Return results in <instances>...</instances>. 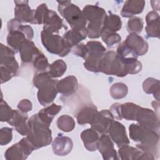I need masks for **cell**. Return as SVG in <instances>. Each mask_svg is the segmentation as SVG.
Returning <instances> with one entry per match:
<instances>
[{"label":"cell","mask_w":160,"mask_h":160,"mask_svg":"<svg viewBox=\"0 0 160 160\" xmlns=\"http://www.w3.org/2000/svg\"><path fill=\"white\" fill-rule=\"evenodd\" d=\"M129 132L130 138L138 142V148L159 158V136L158 131L132 123L129 127Z\"/></svg>","instance_id":"obj_1"},{"label":"cell","mask_w":160,"mask_h":160,"mask_svg":"<svg viewBox=\"0 0 160 160\" xmlns=\"http://www.w3.org/2000/svg\"><path fill=\"white\" fill-rule=\"evenodd\" d=\"M28 131L26 137L36 149L47 146L52 142L51 130L49 126L43 122L38 114L32 116L28 120Z\"/></svg>","instance_id":"obj_2"},{"label":"cell","mask_w":160,"mask_h":160,"mask_svg":"<svg viewBox=\"0 0 160 160\" xmlns=\"http://www.w3.org/2000/svg\"><path fill=\"white\" fill-rule=\"evenodd\" d=\"M33 84L38 89L37 98L43 106L49 105L56 98L58 90V80L53 79L47 72H38L33 78Z\"/></svg>","instance_id":"obj_3"},{"label":"cell","mask_w":160,"mask_h":160,"mask_svg":"<svg viewBox=\"0 0 160 160\" xmlns=\"http://www.w3.org/2000/svg\"><path fill=\"white\" fill-rule=\"evenodd\" d=\"M84 18L88 21L86 26L88 36L91 39H97L101 35L104 22L107 16L105 10L96 5L88 4L82 11Z\"/></svg>","instance_id":"obj_4"},{"label":"cell","mask_w":160,"mask_h":160,"mask_svg":"<svg viewBox=\"0 0 160 160\" xmlns=\"http://www.w3.org/2000/svg\"><path fill=\"white\" fill-rule=\"evenodd\" d=\"M58 11L70 25L71 29H86L87 21L79 8L70 1H58Z\"/></svg>","instance_id":"obj_5"},{"label":"cell","mask_w":160,"mask_h":160,"mask_svg":"<svg viewBox=\"0 0 160 160\" xmlns=\"http://www.w3.org/2000/svg\"><path fill=\"white\" fill-rule=\"evenodd\" d=\"M85 54L83 58L85 60L84 68L93 72H99V62L106 52V48L99 41H90L85 44Z\"/></svg>","instance_id":"obj_6"},{"label":"cell","mask_w":160,"mask_h":160,"mask_svg":"<svg viewBox=\"0 0 160 160\" xmlns=\"http://www.w3.org/2000/svg\"><path fill=\"white\" fill-rule=\"evenodd\" d=\"M41 38L43 46L51 54L64 57L71 49V48L63 38L58 34H53L42 30L41 32Z\"/></svg>","instance_id":"obj_7"},{"label":"cell","mask_w":160,"mask_h":160,"mask_svg":"<svg viewBox=\"0 0 160 160\" xmlns=\"http://www.w3.org/2000/svg\"><path fill=\"white\" fill-rule=\"evenodd\" d=\"M99 72L107 75H113L118 77H124L127 75L124 66L116 56L114 51H106L99 62Z\"/></svg>","instance_id":"obj_8"},{"label":"cell","mask_w":160,"mask_h":160,"mask_svg":"<svg viewBox=\"0 0 160 160\" xmlns=\"http://www.w3.org/2000/svg\"><path fill=\"white\" fill-rule=\"evenodd\" d=\"M34 150V147L26 136L9 148L4 153V158L7 160H24Z\"/></svg>","instance_id":"obj_9"},{"label":"cell","mask_w":160,"mask_h":160,"mask_svg":"<svg viewBox=\"0 0 160 160\" xmlns=\"http://www.w3.org/2000/svg\"><path fill=\"white\" fill-rule=\"evenodd\" d=\"M135 121L139 124L147 128L156 131H158L159 129L160 124L158 115L149 108H144L140 106L138 111Z\"/></svg>","instance_id":"obj_10"},{"label":"cell","mask_w":160,"mask_h":160,"mask_svg":"<svg viewBox=\"0 0 160 160\" xmlns=\"http://www.w3.org/2000/svg\"><path fill=\"white\" fill-rule=\"evenodd\" d=\"M114 119L109 110L103 109L96 113L90 124L91 128L98 132L101 134H106L111 123Z\"/></svg>","instance_id":"obj_11"},{"label":"cell","mask_w":160,"mask_h":160,"mask_svg":"<svg viewBox=\"0 0 160 160\" xmlns=\"http://www.w3.org/2000/svg\"><path fill=\"white\" fill-rule=\"evenodd\" d=\"M108 133L111 140L116 143L118 148L129 143L125 127L117 121L113 120L112 121L109 127Z\"/></svg>","instance_id":"obj_12"},{"label":"cell","mask_w":160,"mask_h":160,"mask_svg":"<svg viewBox=\"0 0 160 160\" xmlns=\"http://www.w3.org/2000/svg\"><path fill=\"white\" fill-rule=\"evenodd\" d=\"M0 64L16 74L19 70V64L15 58V51L9 47L1 43Z\"/></svg>","instance_id":"obj_13"},{"label":"cell","mask_w":160,"mask_h":160,"mask_svg":"<svg viewBox=\"0 0 160 160\" xmlns=\"http://www.w3.org/2000/svg\"><path fill=\"white\" fill-rule=\"evenodd\" d=\"M14 18L21 22L34 24L35 9H32L29 6L28 1H14Z\"/></svg>","instance_id":"obj_14"},{"label":"cell","mask_w":160,"mask_h":160,"mask_svg":"<svg viewBox=\"0 0 160 160\" xmlns=\"http://www.w3.org/2000/svg\"><path fill=\"white\" fill-rule=\"evenodd\" d=\"M118 154L122 160L154 159V156L152 154L144 152L139 148H135L128 144L119 147Z\"/></svg>","instance_id":"obj_15"},{"label":"cell","mask_w":160,"mask_h":160,"mask_svg":"<svg viewBox=\"0 0 160 160\" xmlns=\"http://www.w3.org/2000/svg\"><path fill=\"white\" fill-rule=\"evenodd\" d=\"M124 42L138 56L144 55L149 49L147 41L136 33H129Z\"/></svg>","instance_id":"obj_16"},{"label":"cell","mask_w":160,"mask_h":160,"mask_svg":"<svg viewBox=\"0 0 160 160\" xmlns=\"http://www.w3.org/2000/svg\"><path fill=\"white\" fill-rule=\"evenodd\" d=\"M98 149L105 160L118 159L117 152L114 148V143L106 134H103L99 138Z\"/></svg>","instance_id":"obj_17"},{"label":"cell","mask_w":160,"mask_h":160,"mask_svg":"<svg viewBox=\"0 0 160 160\" xmlns=\"http://www.w3.org/2000/svg\"><path fill=\"white\" fill-rule=\"evenodd\" d=\"M18 52L21 61L23 63L32 62L35 58L41 52L35 46L34 43L28 39H26L21 44Z\"/></svg>","instance_id":"obj_18"},{"label":"cell","mask_w":160,"mask_h":160,"mask_svg":"<svg viewBox=\"0 0 160 160\" xmlns=\"http://www.w3.org/2000/svg\"><path fill=\"white\" fill-rule=\"evenodd\" d=\"M42 24L44 31L53 34H58L59 30L64 28L62 19L55 11L49 9L44 19Z\"/></svg>","instance_id":"obj_19"},{"label":"cell","mask_w":160,"mask_h":160,"mask_svg":"<svg viewBox=\"0 0 160 160\" xmlns=\"http://www.w3.org/2000/svg\"><path fill=\"white\" fill-rule=\"evenodd\" d=\"M73 148V142L69 137L59 134L52 143L53 152L59 156L68 155L71 152Z\"/></svg>","instance_id":"obj_20"},{"label":"cell","mask_w":160,"mask_h":160,"mask_svg":"<svg viewBox=\"0 0 160 160\" xmlns=\"http://www.w3.org/2000/svg\"><path fill=\"white\" fill-rule=\"evenodd\" d=\"M28 116L27 113L20 110H14L12 118L8 122V124L13 126L15 130L22 136H26L28 131Z\"/></svg>","instance_id":"obj_21"},{"label":"cell","mask_w":160,"mask_h":160,"mask_svg":"<svg viewBox=\"0 0 160 160\" xmlns=\"http://www.w3.org/2000/svg\"><path fill=\"white\" fill-rule=\"evenodd\" d=\"M78 82L74 76H68L58 81V92L64 96H69L74 94L78 90Z\"/></svg>","instance_id":"obj_22"},{"label":"cell","mask_w":160,"mask_h":160,"mask_svg":"<svg viewBox=\"0 0 160 160\" xmlns=\"http://www.w3.org/2000/svg\"><path fill=\"white\" fill-rule=\"evenodd\" d=\"M146 26L145 30L149 38H159V15L154 11L149 12L146 16Z\"/></svg>","instance_id":"obj_23"},{"label":"cell","mask_w":160,"mask_h":160,"mask_svg":"<svg viewBox=\"0 0 160 160\" xmlns=\"http://www.w3.org/2000/svg\"><path fill=\"white\" fill-rule=\"evenodd\" d=\"M145 6L143 0H128L125 1L121 15L124 18H131L142 12Z\"/></svg>","instance_id":"obj_24"},{"label":"cell","mask_w":160,"mask_h":160,"mask_svg":"<svg viewBox=\"0 0 160 160\" xmlns=\"http://www.w3.org/2000/svg\"><path fill=\"white\" fill-rule=\"evenodd\" d=\"M81 138L87 150L89 151H95L98 149L99 136L97 131L92 128L84 130L81 133Z\"/></svg>","instance_id":"obj_25"},{"label":"cell","mask_w":160,"mask_h":160,"mask_svg":"<svg viewBox=\"0 0 160 160\" xmlns=\"http://www.w3.org/2000/svg\"><path fill=\"white\" fill-rule=\"evenodd\" d=\"M87 36V29L82 30L71 29V30L66 31L63 34L62 38L71 48H73L79 44L81 41L86 39Z\"/></svg>","instance_id":"obj_26"},{"label":"cell","mask_w":160,"mask_h":160,"mask_svg":"<svg viewBox=\"0 0 160 160\" xmlns=\"http://www.w3.org/2000/svg\"><path fill=\"white\" fill-rule=\"evenodd\" d=\"M98 111L97 108L93 104L84 106L77 114L76 119L78 123L81 125L90 124Z\"/></svg>","instance_id":"obj_27"},{"label":"cell","mask_w":160,"mask_h":160,"mask_svg":"<svg viewBox=\"0 0 160 160\" xmlns=\"http://www.w3.org/2000/svg\"><path fill=\"white\" fill-rule=\"evenodd\" d=\"M61 108L62 107L61 106L53 103L46 108L42 109L37 114L39 118L46 125L50 127L54 118L60 112Z\"/></svg>","instance_id":"obj_28"},{"label":"cell","mask_w":160,"mask_h":160,"mask_svg":"<svg viewBox=\"0 0 160 160\" xmlns=\"http://www.w3.org/2000/svg\"><path fill=\"white\" fill-rule=\"evenodd\" d=\"M122 26V21L120 17L114 14L110 13L107 15L104 22L102 31L116 32L121 29Z\"/></svg>","instance_id":"obj_29"},{"label":"cell","mask_w":160,"mask_h":160,"mask_svg":"<svg viewBox=\"0 0 160 160\" xmlns=\"http://www.w3.org/2000/svg\"><path fill=\"white\" fill-rule=\"evenodd\" d=\"M26 39H27V38L24 34L17 29L9 32L7 36V43L15 52H18L19 46Z\"/></svg>","instance_id":"obj_30"},{"label":"cell","mask_w":160,"mask_h":160,"mask_svg":"<svg viewBox=\"0 0 160 160\" xmlns=\"http://www.w3.org/2000/svg\"><path fill=\"white\" fill-rule=\"evenodd\" d=\"M142 88L146 94H152L154 98L159 101V81L154 78L146 79L142 83Z\"/></svg>","instance_id":"obj_31"},{"label":"cell","mask_w":160,"mask_h":160,"mask_svg":"<svg viewBox=\"0 0 160 160\" xmlns=\"http://www.w3.org/2000/svg\"><path fill=\"white\" fill-rule=\"evenodd\" d=\"M139 106L133 102H126L121 104L120 110L122 118L127 121H135Z\"/></svg>","instance_id":"obj_32"},{"label":"cell","mask_w":160,"mask_h":160,"mask_svg":"<svg viewBox=\"0 0 160 160\" xmlns=\"http://www.w3.org/2000/svg\"><path fill=\"white\" fill-rule=\"evenodd\" d=\"M67 65L62 59H58L49 64L48 73L52 78L61 77L66 71Z\"/></svg>","instance_id":"obj_33"},{"label":"cell","mask_w":160,"mask_h":160,"mask_svg":"<svg viewBox=\"0 0 160 160\" xmlns=\"http://www.w3.org/2000/svg\"><path fill=\"white\" fill-rule=\"evenodd\" d=\"M75 121L74 118L69 115L64 114L60 116L57 120L58 128L66 132L72 131L75 128Z\"/></svg>","instance_id":"obj_34"},{"label":"cell","mask_w":160,"mask_h":160,"mask_svg":"<svg viewBox=\"0 0 160 160\" xmlns=\"http://www.w3.org/2000/svg\"><path fill=\"white\" fill-rule=\"evenodd\" d=\"M128 92L127 85L123 82L114 83L109 89L111 96L115 99H120L126 96Z\"/></svg>","instance_id":"obj_35"},{"label":"cell","mask_w":160,"mask_h":160,"mask_svg":"<svg viewBox=\"0 0 160 160\" xmlns=\"http://www.w3.org/2000/svg\"><path fill=\"white\" fill-rule=\"evenodd\" d=\"M101 37L103 42L109 48H113L116 45L119 44L121 41V37L116 32L102 31Z\"/></svg>","instance_id":"obj_36"},{"label":"cell","mask_w":160,"mask_h":160,"mask_svg":"<svg viewBox=\"0 0 160 160\" xmlns=\"http://www.w3.org/2000/svg\"><path fill=\"white\" fill-rule=\"evenodd\" d=\"M144 26V21L139 17L130 18L127 23V29L129 33L139 34L141 32Z\"/></svg>","instance_id":"obj_37"},{"label":"cell","mask_w":160,"mask_h":160,"mask_svg":"<svg viewBox=\"0 0 160 160\" xmlns=\"http://www.w3.org/2000/svg\"><path fill=\"white\" fill-rule=\"evenodd\" d=\"M32 63L38 72H44L48 71L49 64L47 58L42 52L35 58Z\"/></svg>","instance_id":"obj_38"},{"label":"cell","mask_w":160,"mask_h":160,"mask_svg":"<svg viewBox=\"0 0 160 160\" xmlns=\"http://www.w3.org/2000/svg\"><path fill=\"white\" fill-rule=\"evenodd\" d=\"M13 110L8 103L1 99L0 104V121L1 122H8L14 114Z\"/></svg>","instance_id":"obj_39"},{"label":"cell","mask_w":160,"mask_h":160,"mask_svg":"<svg viewBox=\"0 0 160 160\" xmlns=\"http://www.w3.org/2000/svg\"><path fill=\"white\" fill-rule=\"evenodd\" d=\"M49 9L48 8L46 4L42 3L39 4L36 9H35L34 24H42L44 19Z\"/></svg>","instance_id":"obj_40"},{"label":"cell","mask_w":160,"mask_h":160,"mask_svg":"<svg viewBox=\"0 0 160 160\" xmlns=\"http://www.w3.org/2000/svg\"><path fill=\"white\" fill-rule=\"evenodd\" d=\"M12 139V129L4 127L0 130V144L4 146L9 144Z\"/></svg>","instance_id":"obj_41"},{"label":"cell","mask_w":160,"mask_h":160,"mask_svg":"<svg viewBox=\"0 0 160 160\" xmlns=\"http://www.w3.org/2000/svg\"><path fill=\"white\" fill-rule=\"evenodd\" d=\"M1 70V82L3 84L4 82H8L11 79H12L14 76H16L14 73H13L10 70L6 69L3 66H0Z\"/></svg>","instance_id":"obj_42"},{"label":"cell","mask_w":160,"mask_h":160,"mask_svg":"<svg viewBox=\"0 0 160 160\" xmlns=\"http://www.w3.org/2000/svg\"><path fill=\"white\" fill-rule=\"evenodd\" d=\"M18 108L21 111L27 113L32 110V102L29 99H22L19 102L18 104Z\"/></svg>","instance_id":"obj_43"},{"label":"cell","mask_w":160,"mask_h":160,"mask_svg":"<svg viewBox=\"0 0 160 160\" xmlns=\"http://www.w3.org/2000/svg\"><path fill=\"white\" fill-rule=\"evenodd\" d=\"M120 106L121 104L119 102L114 103L109 109V111H111L114 119L117 120H121L122 116L121 114V110H120Z\"/></svg>","instance_id":"obj_44"},{"label":"cell","mask_w":160,"mask_h":160,"mask_svg":"<svg viewBox=\"0 0 160 160\" xmlns=\"http://www.w3.org/2000/svg\"><path fill=\"white\" fill-rule=\"evenodd\" d=\"M18 30L22 32L26 36L27 39L31 41L34 36V31L32 28L29 25H21L18 29Z\"/></svg>","instance_id":"obj_45"},{"label":"cell","mask_w":160,"mask_h":160,"mask_svg":"<svg viewBox=\"0 0 160 160\" xmlns=\"http://www.w3.org/2000/svg\"><path fill=\"white\" fill-rule=\"evenodd\" d=\"M156 1H151L152 8L153 9V11H159V5H156Z\"/></svg>","instance_id":"obj_46"}]
</instances>
